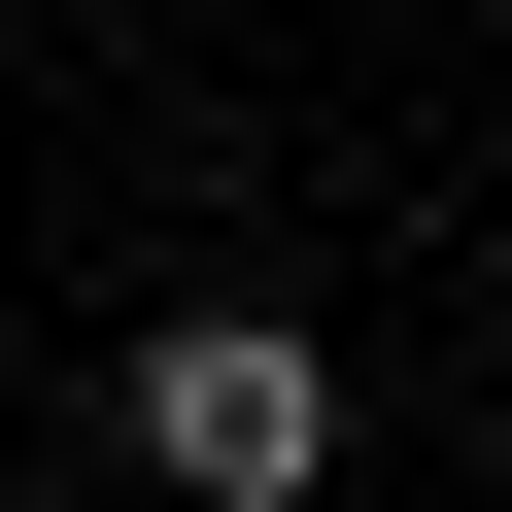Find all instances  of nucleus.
<instances>
[{"instance_id": "nucleus-2", "label": "nucleus", "mask_w": 512, "mask_h": 512, "mask_svg": "<svg viewBox=\"0 0 512 512\" xmlns=\"http://www.w3.org/2000/svg\"><path fill=\"white\" fill-rule=\"evenodd\" d=\"M0 444H35V376H0Z\"/></svg>"}, {"instance_id": "nucleus-1", "label": "nucleus", "mask_w": 512, "mask_h": 512, "mask_svg": "<svg viewBox=\"0 0 512 512\" xmlns=\"http://www.w3.org/2000/svg\"><path fill=\"white\" fill-rule=\"evenodd\" d=\"M103 410H137V478H171V512H308V478H342V342H308L274 274L137 308V376H103Z\"/></svg>"}]
</instances>
